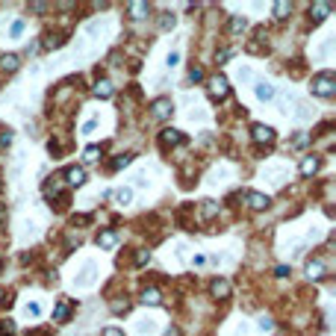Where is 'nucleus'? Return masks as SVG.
Segmentation results:
<instances>
[{
  "instance_id": "obj_1",
  "label": "nucleus",
  "mask_w": 336,
  "mask_h": 336,
  "mask_svg": "<svg viewBox=\"0 0 336 336\" xmlns=\"http://www.w3.org/2000/svg\"><path fill=\"white\" fill-rule=\"evenodd\" d=\"M312 95H319V97H330L336 92V80H333V74L330 71H322L319 77H312Z\"/></svg>"
},
{
  "instance_id": "obj_2",
  "label": "nucleus",
  "mask_w": 336,
  "mask_h": 336,
  "mask_svg": "<svg viewBox=\"0 0 336 336\" xmlns=\"http://www.w3.org/2000/svg\"><path fill=\"white\" fill-rule=\"evenodd\" d=\"M209 95L216 97V100H224V97L230 95V86H227V77H224V74H218V77L209 80Z\"/></svg>"
},
{
  "instance_id": "obj_3",
  "label": "nucleus",
  "mask_w": 336,
  "mask_h": 336,
  "mask_svg": "<svg viewBox=\"0 0 336 336\" xmlns=\"http://www.w3.org/2000/svg\"><path fill=\"white\" fill-rule=\"evenodd\" d=\"M251 139L257 144H271L275 142V130H271L268 124H254L251 127Z\"/></svg>"
},
{
  "instance_id": "obj_4",
  "label": "nucleus",
  "mask_w": 336,
  "mask_h": 336,
  "mask_svg": "<svg viewBox=\"0 0 336 336\" xmlns=\"http://www.w3.org/2000/svg\"><path fill=\"white\" fill-rule=\"evenodd\" d=\"M154 118L156 121H165V118H171V112H174V103L168 100V97H159V100H154Z\"/></svg>"
},
{
  "instance_id": "obj_5",
  "label": "nucleus",
  "mask_w": 336,
  "mask_h": 336,
  "mask_svg": "<svg viewBox=\"0 0 336 336\" xmlns=\"http://www.w3.org/2000/svg\"><path fill=\"white\" fill-rule=\"evenodd\" d=\"M115 245H118V233H115V230H100V233H97V248L112 251Z\"/></svg>"
},
{
  "instance_id": "obj_6",
  "label": "nucleus",
  "mask_w": 336,
  "mask_h": 336,
  "mask_svg": "<svg viewBox=\"0 0 336 336\" xmlns=\"http://www.w3.org/2000/svg\"><path fill=\"white\" fill-rule=\"evenodd\" d=\"M183 142V133L174 130V127H165V130L159 133V144L162 148H171V144H180Z\"/></svg>"
},
{
  "instance_id": "obj_7",
  "label": "nucleus",
  "mask_w": 336,
  "mask_h": 336,
  "mask_svg": "<svg viewBox=\"0 0 336 336\" xmlns=\"http://www.w3.org/2000/svg\"><path fill=\"white\" fill-rule=\"evenodd\" d=\"M65 183H71V186H83L86 183V168L83 165H71L65 171Z\"/></svg>"
},
{
  "instance_id": "obj_8",
  "label": "nucleus",
  "mask_w": 336,
  "mask_h": 336,
  "mask_svg": "<svg viewBox=\"0 0 336 336\" xmlns=\"http://www.w3.org/2000/svg\"><path fill=\"white\" fill-rule=\"evenodd\" d=\"M127 12H130L133 21H142V18H148L151 6H148V3H139V0H133V3H127Z\"/></svg>"
},
{
  "instance_id": "obj_9",
  "label": "nucleus",
  "mask_w": 336,
  "mask_h": 336,
  "mask_svg": "<svg viewBox=\"0 0 336 336\" xmlns=\"http://www.w3.org/2000/svg\"><path fill=\"white\" fill-rule=\"evenodd\" d=\"M245 201H248L251 209H265V206L271 204V201H268V195H263V192H248V195H245Z\"/></svg>"
},
{
  "instance_id": "obj_10",
  "label": "nucleus",
  "mask_w": 336,
  "mask_h": 336,
  "mask_svg": "<svg viewBox=\"0 0 336 336\" xmlns=\"http://www.w3.org/2000/svg\"><path fill=\"white\" fill-rule=\"evenodd\" d=\"M209 292H213L216 298H227L230 295V283L224 280V277H216V280L209 283Z\"/></svg>"
},
{
  "instance_id": "obj_11",
  "label": "nucleus",
  "mask_w": 336,
  "mask_h": 336,
  "mask_svg": "<svg viewBox=\"0 0 336 336\" xmlns=\"http://www.w3.org/2000/svg\"><path fill=\"white\" fill-rule=\"evenodd\" d=\"M319 165H322V159H319V156H307V159L301 162V174H304V177H312V174L319 171Z\"/></svg>"
},
{
  "instance_id": "obj_12",
  "label": "nucleus",
  "mask_w": 336,
  "mask_h": 336,
  "mask_svg": "<svg viewBox=\"0 0 336 336\" xmlns=\"http://www.w3.org/2000/svg\"><path fill=\"white\" fill-rule=\"evenodd\" d=\"M92 92H95V97H100V100H107V97H112V92H115V89H112V83H109V80H97Z\"/></svg>"
},
{
  "instance_id": "obj_13",
  "label": "nucleus",
  "mask_w": 336,
  "mask_h": 336,
  "mask_svg": "<svg viewBox=\"0 0 336 336\" xmlns=\"http://www.w3.org/2000/svg\"><path fill=\"white\" fill-rule=\"evenodd\" d=\"M307 277H310V280H322L324 277V263L322 260H310V263H307Z\"/></svg>"
},
{
  "instance_id": "obj_14",
  "label": "nucleus",
  "mask_w": 336,
  "mask_h": 336,
  "mask_svg": "<svg viewBox=\"0 0 336 336\" xmlns=\"http://www.w3.org/2000/svg\"><path fill=\"white\" fill-rule=\"evenodd\" d=\"M68 312H71V301L62 298L59 304H56V310H53V322H65V319H68Z\"/></svg>"
},
{
  "instance_id": "obj_15",
  "label": "nucleus",
  "mask_w": 336,
  "mask_h": 336,
  "mask_svg": "<svg viewBox=\"0 0 336 336\" xmlns=\"http://www.w3.org/2000/svg\"><path fill=\"white\" fill-rule=\"evenodd\" d=\"M330 9H333L330 3H312V6H310V15L316 18V21H324V18L330 15Z\"/></svg>"
},
{
  "instance_id": "obj_16",
  "label": "nucleus",
  "mask_w": 336,
  "mask_h": 336,
  "mask_svg": "<svg viewBox=\"0 0 336 336\" xmlns=\"http://www.w3.org/2000/svg\"><path fill=\"white\" fill-rule=\"evenodd\" d=\"M142 301L144 304H151V307H156V304H162V295H159V289L156 286H148L142 292Z\"/></svg>"
},
{
  "instance_id": "obj_17",
  "label": "nucleus",
  "mask_w": 336,
  "mask_h": 336,
  "mask_svg": "<svg viewBox=\"0 0 336 336\" xmlns=\"http://www.w3.org/2000/svg\"><path fill=\"white\" fill-rule=\"evenodd\" d=\"M18 65H21V59H18V56H15V53H6V56H3V59H0V68H3V71H18Z\"/></svg>"
},
{
  "instance_id": "obj_18",
  "label": "nucleus",
  "mask_w": 336,
  "mask_h": 336,
  "mask_svg": "<svg viewBox=\"0 0 336 336\" xmlns=\"http://www.w3.org/2000/svg\"><path fill=\"white\" fill-rule=\"evenodd\" d=\"M257 97H260V100H271V97H275V86L260 80V83H257Z\"/></svg>"
},
{
  "instance_id": "obj_19",
  "label": "nucleus",
  "mask_w": 336,
  "mask_h": 336,
  "mask_svg": "<svg viewBox=\"0 0 336 336\" xmlns=\"http://www.w3.org/2000/svg\"><path fill=\"white\" fill-rule=\"evenodd\" d=\"M289 12H292V3H286V0H277V3H275V18H277V21L289 18Z\"/></svg>"
},
{
  "instance_id": "obj_20",
  "label": "nucleus",
  "mask_w": 336,
  "mask_h": 336,
  "mask_svg": "<svg viewBox=\"0 0 336 336\" xmlns=\"http://www.w3.org/2000/svg\"><path fill=\"white\" fill-rule=\"evenodd\" d=\"M97 159H100V148H97V144H92V148H86L83 151V162L86 165H92V162H97Z\"/></svg>"
},
{
  "instance_id": "obj_21",
  "label": "nucleus",
  "mask_w": 336,
  "mask_h": 336,
  "mask_svg": "<svg viewBox=\"0 0 336 336\" xmlns=\"http://www.w3.org/2000/svg\"><path fill=\"white\" fill-rule=\"evenodd\" d=\"M109 198H112V201H118V204H130L133 189H115V192H109Z\"/></svg>"
},
{
  "instance_id": "obj_22",
  "label": "nucleus",
  "mask_w": 336,
  "mask_h": 336,
  "mask_svg": "<svg viewBox=\"0 0 336 336\" xmlns=\"http://www.w3.org/2000/svg\"><path fill=\"white\" fill-rule=\"evenodd\" d=\"M92 271H95V263H86V268H83V277L77 280V286H89L95 277H92Z\"/></svg>"
},
{
  "instance_id": "obj_23",
  "label": "nucleus",
  "mask_w": 336,
  "mask_h": 336,
  "mask_svg": "<svg viewBox=\"0 0 336 336\" xmlns=\"http://www.w3.org/2000/svg\"><path fill=\"white\" fill-rule=\"evenodd\" d=\"M245 27H248V21H245L242 15H233V18H230V33H242Z\"/></svg>"
},
{
  "instance_id": "obj_24",
  "label": "nucleus",
  "mask_w": 336,
  "mask_h": 336,
  "mask_svg": "<svg viewBox=\"0 0 336 336\" xmlns=\"http://www.w3.org/2000/svg\"><path fill=\"white\" fill-rule=\"evenodd\" d=\"M201 216H204V218H216V216H218V204H213V201H204V206H201Z\"/></svg>"
},
{
  "instance_id": "obj_25",
  "label": "nucleus",
  "mask_w": 336,
  "mask_h": 336,
  "mask_svg": "<svg viewBox=\"0 0 336 336\" xmlns=\"http://www.w3.org/2000/svg\"><path fill=\"white\" fill-rule=\"evenodd\" d=\"M130 159H133V156L121 154V156H115V159H112V165H109V168H112V171H121V168H127V165H130Z\"/></svg>"
},
{
  "instance_id": "obj_26",
  "label": "nucleus",
  "mask_w": 336,
  "mask_h": 336,
  "mask_svg": "<svg viewBox=\"0 0 336 336\" xmlns=\"http://www.w3.org/2000/svg\"><path fill=\"white\" fill-rule=\"evenodd\" d=\"M12 333H15V322H9V319L0 322V336H12Z\"/></svg>"
},
{
  "instance_id": "obj_27",
  "label": "nucleus",
  "mask_w": 336,
  "mask_h": 336,
  "mask_svg": "<svg viewBox=\"0 0 336 336\" xmlns=\"http://www.w3.org/2000/svg\"><path fill=\"white\" fill-rule=\"evenodd\" d=\"M307 142H310V136H307V133H298V136L292 139V148L298 151V148H304V144H307Z\"/></svg>"
},
{
  "instance_id": "obj_28",
  "label": "nucleus",
  "mask_w": 336,
  "mask_h": 336,
  "mask_svg": "<svg viewBox=\"0 0 336 336\" xmlns=\"http://www.w3.org/2000/svg\"><path fill=\"white\" fill-rule=\"evenodd\" d=\"M174 27V15H162L159 18V30H171Z\"/></svg>"
},
{
  "instance_id": "obj_29",
  "label": "nucleus",
  "mask_w": 336,
  "mask_h": 336,
  "mask_svg": "<svg viewBox=\"0 0 336 336\" xmlns=\"http://www.w3.org/2000/svg\"><path fill=\"white\" fill-rule=\"evenodd\" d=\"M189 80H192V83H201V80H204V68H192V71H189Z\"/></svg>"
},
{
  "instance_id": "obj_30",
  "label": "nucleus",
  "mask_w": 336,
  "mask_h": 336,
  "mask_svg": "<svg viewBox=\"0 0 336 336\" xmlns=\"http://www.w3.org/2000/svg\"><path fill=\"white\" fill-rule=\"evenodd\" d=\"M230 56H233V48H224V50H218V56H216V62H227Z\"/></svg>"
},
{
  "instance_id": "obj_31",
  "label": "nucleus",
  "mask_w": 336,
  "mask_h": 336,
  "mask_svg": "<svg viewBox=\"0 0 336 336\" xmlns=\"http://www.w3.org/2000/svg\"><path fill=\"white\" fill-rule=\"evenodd\" d=\"M62 41H65V38H62V36H50L48 41H45V48H59Z\"/></svg>"
},
{
  "instance_id": "obj_32",
  "label": "nucleus",
  "mask_w": 336,
  "mask_h": 336,
  "mask_svg": "<svg viewBox=\"0 0 336 336\" xmlns=\"http://www.w3.org/2000/svg\"><path fill=\"white\" fill-rule=\"evenodd\" d=\"M148 260H151V254H148V251H139V254H136V265H144Z\"/></svg>"
},
{
  "instance_id": "obj_33",
  "label": "nucleus",
  "mask_w": 336,
  "mask_h": 336,
  "mask_svg": "<svg viewBox=\"0 0 336 336\" xmlns=\"http://www.w3.org/2000/svg\"><path fill=\"white\" fill-rule=\"evenodd\" d=\"M168 68H174V65H177V62H180V53H177V50H174V53H168Z\"/></svg>"
},
{
  "instance_id": "obj_34",
  "label": "nucleus",
  "mask_w": 336,
  "mask_h": 336,
  "mask_svg": "<svg viewBox=\"0 0 336 336\" xmlns=\"http://www.w3.org/2000/svg\"><path fill=\"white\" fill-rule=\"evenodd\" d=\"M0 144H3V148H6V144H12V133H9V130L0 133Z\"/></svg>"
},
{
  "instance_id": "obj_35",
  "label": "nucleus",
  "mask_w": 336,
  "mask_h": 336,
  "mask_svg": "<svg viewBox=\"0 0 336 336\" xmlns=\"http://www.w3.org/2000/svg\"><path fill=\"white\" fill-rule=\"evenodd\" d=\"M24 33V21H15L12 24V36H21Z\"/></svg>"
},
{
  "instance_id": "obj_36",
  "label": "nucleus",
  "mask_w": 336,
  "mask_h": 336,
  "mask_svg": "<svg viewBox=\"0 0 336 336\" xmlns=\"http://www.w3.org/2000/svg\"><path fill=\"white\" fill-rule=\"evenodd\" d=\"M275 275H277V277H289L292 271H289L286 265H277V268H275Z\"/></svg>"
},
{
  "instance_id": "obj_37",
  "label": "nucleus",
  "mask_w": 336,
  "mask_h": 336,
  "mask_svg": "<svg viewBox=\"0 0 336 336\" xmlns=\"http://www.w3.org/2000/svg\"><path fill=\"white\" fill-rule=\"evenodd\" d=\"M38 312H41L38 304H27V316H38Z\"/></svg>"
},
{
  "instance_id": "obj_38",
  "label": "nucleus",
  "mask_w": 336,
  "mask_h": 336,
  "mask_svg": "<svg viewBox=\"0 0 336 336\" xmlns=\"http://www.w3.org/2000/svg\"><path fill=\"white\" fill-rule=\"evenodd\" d=\"M48 148H50V154H53V156H56V154H62V144H59V142H50Z\"/></svg>"
},
{
  "instance_id": "obj_39",
  "label": "nucleus",
  "mask_w": 336,
  "mask_h": 336,
  "mask_svg": "<svg viewBox=\"0 0 336 336\" xmlns=\"http://www.w3.org/2000/svg\"><path fill=\"white\" fill-rule=\"evenodd\" d=\"M260 327H263V330H271L275 324H271V319H265V316H263V319H260Z\"/></svg>"
},
{
  "instance_id": "obj_40",
  "label": "nucleus",
  "mask_w": 336,
  "mask_h": 336,
  "mask_svg": "<svg viewBox=\"0 0 336 336\" xmlns=\"http://www.w3.org/2000/svg\"><path fill=\"white\" fill-rule=\"evenodd\" d=\"M30 9H33V12H45V9H48V3H30Z\"/></svg>"
},
{
  "instance_id": "obj_41",
  "label": "nucleus",
  "mask_w": 336,
  "mask_h": 336,
  "mask_svg": "<svg viewBox=\"0 0 336 336\" xmlns=\"http://www.w3.org/2000/svg\"><path fill=\"white\" fill-rule=\"evenodd\" d=\"M100 336H124V333H121V330H115V327H107Z\"/></svg>"
},
{
  "instance_id": "obj_42",
  "label": "nucleus",
  "mask_w": 336,
  "mask_h": 336,
  "mask_svg": "<svg viewBox=\"0 0 336 336\" xmlns=\"http://www.w3.org/2000/svg\"><path fill=\"white\" fill-rule=\"evenodd\" d=\"M0 301H3V289H0Z\"/></svg>"
},
{
  "instance_id": "obj_43",
  "label": "nucleus",
  "mask_w": 336,
  "mask_h": 336,
  "mask_svg": "<svg viewBox=\"0 0 336 336\" xmlns=\"http://www.w3.org/2000/svg\"><path fill=\"white\" fill-rule=\"evenodd\" d=\"M0 268H3V265H0Z\"/></svg>"
}]
</instances>
